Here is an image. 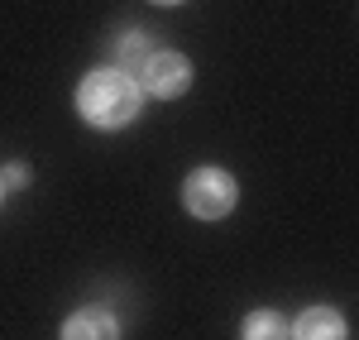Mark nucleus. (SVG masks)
<instances>
[{
  "label": "nucleus",
  "instance_id": "obj_1",
  "mask_svg": "<svg viewBox=\"0 0 359 340\" xmlns=\"http://www.w3.org/2000/svg\"><path fill=\"white\" fill-rule=\"evenodd\" d=\"M72 106L91 130H125L144 111V91H139L135 72H125V67H91L72 91Z\"/></svg>",
  "mask_w": 359,
  "mask_h": 340
},
{
  "label": "nucleus",
  "instance_id": "obj_2",
  "mask_svg": "<svg viewBox=\"0 0 359 340\" xmlns=\"http://www.w3.org/2000/svg\"><path fill=\"white\" fill-rule=\"evenodd\" d=\"M240 201V182L230 177L225 168L206 163V168H192L187 182H182V211L192 221H225Z\"/></svg>",
  "mask_w": 359,
  "mask_h": 340
},
{
  "label": "nucleus",
  "instance_id": "obj_3",
  "mask_svg": "<svg viewBox=\"0 0 359 340\" xmlns=\"http://www.w3.org/2000/svg\"><path fill=\"white\" fill-rule=\"evenodd\" d=\"M135 82H139V91L154 96V101H177V96L192 91V62L177 53V48H154V53L135 67Z\"/></svg>",
  "mask_w": 359,
  "mask_h": 340
},
{
  "label": "nucleus",
  "instance_id": "obj_4",
  "mask_svg": "<svg viewBox=\"0 0 359 340\" xmlns=\"http://www.w3.org/2000/svg\"><path fill=\"white\" fill-rule=\"evenodd\" d=\"M57 340H120V316L111 307H77L62 321Z\"/></svg>",
  "mask_w": 359,
  "mask_h": 340
},
{
  "label": "nucleus",
  "instance_id": "obj_5",
  "mask_svg": "<svg viewBox=\"0 0 359 340\" xmlns=\"http://www.w3.org/2000/svg\"><path fill=\"white\" fill-rule=\"evenodd\" d=\"M350 326L335 307H306L297 321H287V340H345Z\"/></svg>",
  "mask_w": 359,
  "mask_h": 340
},
{
  "label": "nucleus",
  "instance_id": "obj_6",
  "mask_svg": "<svg viewBox=\"0 0 359 340\" xmlns=\"http://www.w3.org/2000/svg\"><path fill=\"white\" fill-rule=\"evenodd\" d=\"M240 340H287V321H283V312H273V307H259V312L245 316Z\"/></svg>",
  "mask_w": 359,
  "mask_h": 340
},
{
  "label": "nucleus",
  "instance_id": "obj_7",
  "mask_svg": "<svg viewBox=\"0 0 359 340\" xmlns=\"http://www.w3.org/2000/svg\"><path fill=\"white\" fill-rule=\"evenodd\" d=\"M154 53V43H149V34H139V29H130V34H120V39H115V62L111 67H125V72H135L139 62H144V57Z\"/></svg>",
  "mask_w": 359,
  "mask_h": 340
},
{
  "label": "nucleus",
  "instance_id": "obj_8",
  "mask_svg": "<svg viewBox=\"0 0 359 340\" xmlns=\"http://www.w3.org/2000/svg\"><path fill=\"white\" fill-rule=\"evenodd\" d=\"M0 182H5V187H29V163H10V168H0Z\"/></svg>",
  "mask_w": 359,
  "mask_h": 340
},
{
  "label": "nucleus",
  "instance_id": "obj_9",
  "mask_svg": "<svg viewBox=\"0 0 359 340\" xmlns=\"http://www.w3.org/2000/svg\"><path fill=\"white\" fill-rule=\"evenodd\" d=\"M149 5H163V10H168V5H182V0H149Z\"/></svg>",
  "mask_w": 359,
  "mask_h": 340
},
{
  "label": "nucleus",
  "instance_id": "obj_10",
  "mask_svg": "<svg viewBox=\"0 0 359 340\" xmlns=\"http://www.w3.org/2000/svg\"><path fill=\"white\" fill-rule=\"evenodd\" d=\"M0 201H5V182H0Z\"/></svg>",
  "mask_w": 359,
  "mask_h": 340
}]
</instances>
